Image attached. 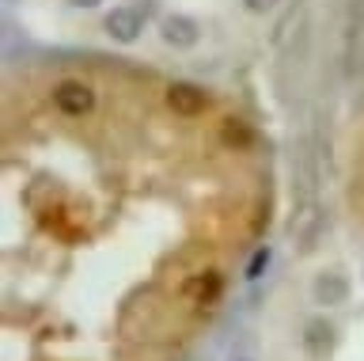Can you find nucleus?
<instances>
[{
    "label": "nucleus",
    "mask_w": 364,
    "mask_h": 361,
    "mask_svg": "<svg viewBox=\"0 0 364 361\" xmlns=\"http://www.w3.org/2000/svg\"><path fill=\"white\" fill-rule=\"evenodd\" d=\"M50 95H53V107L68 118H84V115L95 110V88H91L87 80H76V76L57 80Z\"/></svg>",
    "instance_id": "obj_1"
},
{
    "label": "nucleus",
    "mask_w": 364,
    "mask_h": 361,
    "mask_svg": "<svg viewBox=\"0 0 364 361\" xmlns=\"http://www.w3.org/2000/svg\"><path fill=\"white\" fill-rule=\"evenodd\" d=\"M311 297L315 304H326V308H338V304L349 300V281L338 274V270H323L311 286Z\"/></svg>",
    "instance_id": "obj_6"
},
{
    "label": "nucleus",
    "mask_w": 364,
    "mask_h": 361,
    "mask_svg": "<svg viewBox=\"0 0 364 361\" xmlns=\"http://www.w3.org/2000/svg\"><path fill=\"white\" fill-rule=\"evenodd\" d=\"M68 4H73V8H99L102 0H68Z\"/></svg>",
    "instance_id": "obj_11"
},
{
    "label": "nucleus",
    "mask_w": 364,
    "mask_h": 361,
    "mask_svg": "<svg viewBox=\"0 0 364 361\" xmlns=\"http://www.w3.org/2000/svg\"><path fill=\"white\" fill-rule=\"evenodd\" d=\"M273 4H277V0H247V8H250V12H269Z\"/></svg>",
    "instance_id": "obj_10"
},
{
    "label": "nucleus",
    "mask_w": 364,
    "mask_h": 361,
    "mask_svg": "<svg viewBox=\"0 0 364 361\" xmlns=\"http://www.w3.org/2000/svg\"><path fill=\"white\" fill-rule=\"evenodd\" d=\"M318 229H323V209H318L315 202H304V206L292 213V221H289V236H292L300 247H311V240L318 236Z\"/></svg>",
    "instance_id": "obj_5"
},
{
    "label": "nucleus",
    "mask_w": 364,
    "mask_h": 361,
    "mask_svg": "<svg viewBox=\"0 0 364 361\" xmlns=\"http://www.w3.org/2000/svg\"><path fill=\"white\" fill-rule=\"evenodd\" d=\"M224 141L243 149V145H250V130H247L239 118H224Z\"/></svg>",
    "instance_id": "obj_8"
},
{
    "label": "nucleus",
    "mask_w": 364,
    "mask_h": 361,
    "mask_svg": "<svg viewBox=\"0 0 364 361\" xmlns=\"http://www.w3.org/2000/svg\"><path fill=\"white\" fill-rule=\"evenodd\" d=\"M167 107L175 110V115H182V118H198L205 107H209V95L201 92L198 84H171L167 88Z\"/></svg>",
    "instance_id": "obj_4"
},
{
    "label": "nucleus",
    "mask_w": 364,
    "mask_h": 361,
    "mask_svg": "<svg viewBox=\"0 0 364 361\" xmlns=\"http://www.w3.org/2000/svg\"><path fill=\"white\" fill-rule=\"evenodd\" d=\"M269 258H273V251L269 247H262V251H255V258H250V266H247V278L255 281V278H262V270L269 266Z\"/></svg>",
    "instance_id": "obj_9"
},
{
    "label": "nucleus",
    "mask_w": 364,
    "mask_h": 361,
    "mask_svg": "<svg viewBox=\"0 0 364 361\" xmlns=\"http://www.w3.org/2000/svg\"><path fill=\"white\" fill-rule=\"evenodd\" d=\"M159 38H164L167 46H175V50H190V46H198L201 27H198V19H190V16H164Z\"/></svg>",
    "instance_id": "obj_3"
},
{
    "label": "nucleus",
    "mask_w": 364,
    "mask_h": 361,
    "mask_svg": "<svg viewBox=\"0 0 364 361\" xmlns=\"http://www.w3.org/2000/svg\"><path fill=\"white\" fill-rule=\"evenodd\" d=\"M102 27H107V35L114 42H136V38H141V31H144V16L136 12L133 4H118L114 12H107Z\"/></svg>",
    "instance_id": "obj_2"
},
{
    "label": "nucleus",
    "mask_w": 364,
    "mask_h": 361,
    "mask_svg": "<svg viewBox=\"0 0 364 361\" xmlns=\"http://www.w3.org/2000/svg\"><path fill=\"white\" fill-rule=\"evenodd\" d=\"M330 342H334V327L326 320H311L307 323V335H304V346L311 350V354H326Z\"/></svg>",
    "instance_id": "obj_7"
}]
</instances>
